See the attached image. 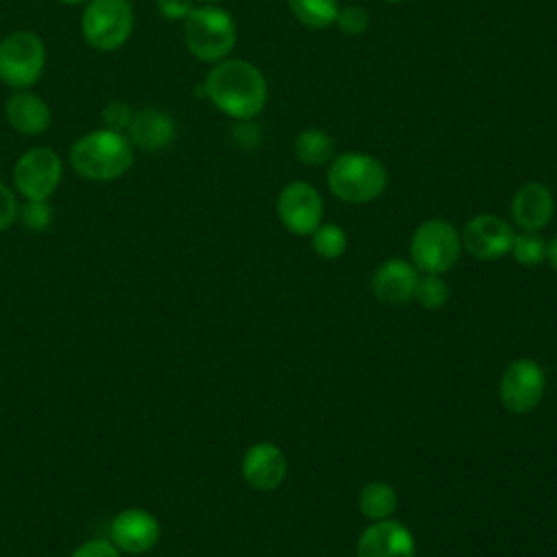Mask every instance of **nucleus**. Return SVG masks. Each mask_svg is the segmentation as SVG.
I'll return each mask as SVG.
<instances>
[{"mask_svg":"<svg viewBox=\"0 0 557 557\" xmlns=\"http://www.w3.org/2000/svg\"><path fill=\"white\" fill-rule=\"evenodd\" d=\"M335 24L339 26V30L344 35L359 37L370 28V13L359 4H350V7L339 9V13L335 17Z\"/></svg>","mask_w":557,"mask_h":557,"instance_id":"393cba45","label":"nucleus"},{"mask_svg":"<svg viewBox=\"0 0 557 557\" xmlns=\"http://www.w3.org/2000/svg\"><path fill=\"white\" fill-rule=\"evenodd\" d=\"M359 509L372 522L389 518L396 509V490L383 481L368 483L359 494Z\"/></svg>","mask_w":557,"mask_h":557,"instance_id":"aec40b11","label":"nucleus"},{"mask_svg":"<svg viewBox=\"0 0 557 557\" xmlns=\"http://www.w3.org/2000/svg\"><path fill=\"white\" fill-rule=\"evenodd\" d=\"M20 215V205L15 194L0 181V231L9 228Z\"/></svg>","mask_w":557,"mask_h":557,"instance_id":"cd10ccee","label":"nucleus"},{"mask_svg":"<svg viewBox=\"0 0 557 557\" xmlns=\"http://www.w3.org/2000/svg\"><path fill=\"white\" fill-rule=\"evenodd\" d=\"M546 376L533 359H516L500 379V400L511 413H529L544 396Z\"/></svg>","mask_w":557,"mask_h":557,"instance_id":"9d476101","label":"nucleus"},{"mask_svg":"<svg viewBox=\"0 0 557 557\" xmlns=\"http://www.w3.org/2000/svg\"><path fill=\"white\" fill-rule=\"evenodd\" d=\"M63 4H81V2H87V0H59Z\"/></svg>","mask_w":557,"mask_h":557,"instance_id":"2f4dec72","label":"nucleus"},{"mask_svg":"<svg viewBox=\"0 0 557 557\" xmlns=\"http://www.w3.org/2000/svg\"><path fill=\"white\" fill-rule=\"evenodd\" d=\"M281 224L294 235H311L322 224V196L305 181L287 183L276 200Z\"/></svg>","mask_w":557,"mask_h":557,"instance_id":"1a4fd4ad","label":"nucleus"},{"mask_svg":"<svg viewBox=\"0 0 557 557\" xmlns=\"http://www.w3.org/2000/svg\"><path fill=\"white\" fill-rule=\"evenodd\" d=\"M211 104L233 120H252L268 102V83L257 65L244 59L213 63L202 83Z\"/></svg>","mask_w":557,"mask_h":557,"instance_id":"f257e3e1","label":"nucleus"},{"mask_svg":"<svg viewBox=\"0 0 557 557\" xmlns=\"http://www.w3.org/2000/svg\"><path fill=\"white\" fill-rule=\"evenodd\" d=\"M183 39L191 57L202 63H218L235 48L237 28L226 9L200 4L183 20Z\"/></svg>","mask_w":557,"mask_h":557,"instance_id":"20e7f679","label":"nucleus"},{"mask_svg":"<svg viewBox=\"0 0 557 557\" xmlns=\"http://www.w3.org/2000/svg\"><path fill=\"white\" fill-rule=\"evenodd\" d=\"M326 183L333 196L348 205H363L379 198L387 185V170L385 165L368 154L348 150L333 157Z\"/></svg>","mask_w":557,"mask_h":557,"instance_id":"7ed1b4c3","label":"nucleus"},{"mask_svg":"<svg viewBox=\"0 0 557 557\" xmlns=\"http://www.w3.org/2000/svg\"><path fill=\"white\" fill-rule=\"evenodd\" d=\"M126 137L133 148H139L144 152H157L168 148L176 137V122L170 113L144 107L133 111L131 124L126 128Z\"/></svg>","mask_w":557,"mask_h":557,"instance_id":"4468645a","label":"nucleus"},{"mask_svg":"<svg viewBox=\"0 0 557 557\" xmlns=\"http://www.w3.org/2000/svg\"><path fill=\"white\" fill-rule=\"evenodd\" d=\"M46 67V46L33 30H13L0 41V81L17 89L33 87Z\"/></svg>","mask_w":557,"mask_h":557,"instance_id":"423d86ee","label":"nucleus"},{"mask_svg":"<svg viewBox=\"0 0 557 557\" xmlns=\"http://www.w3.org/2000/svg\"><path fill=\"white\" fill-rule=\"evenodd\" d=\"M413 298L424 309H440L448 300V285L440 274H424V278H418Z\"/></svg>","mask_w":557,"mask_h":557,"instance_id":"b1692460","label":"nucleus"},{"mask_svg":"<svg viewBox=\"0 0 557 557\" xmlns=\"http://www.w3.org/2000/svg\"><path fill=\"white\" fill-rule=\"evenodd\" d=\"M383 2H387V4H400V2H405V0H383Z\"/></svg>","mask_w":557,"mask_h":557,"instance_id":"473e14b6","label":"nucleus"},{"mask_svg":"<svg viewBox=\"0 0 557 557\" xmlns=\"http://www.w3.org/2000/svg\"><path fill=\"white\" fill-rule=\"evenodd\" d=\"M513 237L516 233L509 222L494 213H479L466 222L461 233V246L474 259L494 261L511 250Z\"/></svg>","mask_w":557,"mask_h":557,"instance_id":"9b49d317","label":"nucleus"},{"mask_svg":"<svg viewBox=\"0 0 557 557\" xmlns=\"http://www.w3.org/2000/svg\"><path fill=\"white\" fill-rule=\"evenodd\" d=\"M555 200L544 183L529 181L511 198L513 222L529 233H537L553 220Z\"/></svg>","mask_w":557,"mask_h":557,"instance_id":"dca6fc26","label":"nucleus"},{"mask_svg":"<svg viewBox=\"0 0 557 557\" xmlns=\"http://www.w3.org/2000/svg\"><path fill=\"white\" fill-rule=\"evenodd\" d=\"M416 285H418V270L413 268V263L405 259L385 261L372 278L374 296L389 305H403L409 298H413Z\"/></svg>","mask_w":557,"mask_h":557,"instance_id":"a211bd4d","label":"nucleus"},{"mask_svg":"<svg viewBox=\"0 0 557 557\" xmlns=\"http://www.w3.org/2000/svg\"><path fill=\"white\" fill-rule=\"evenodd\" d=\"M546 259L557 270V235L546 244Z\"/></svg>","mask_w":557,"mask_h":557,"instance_id":"7c9ffc66","label":"nucleus"},{"mask_svg":"<svg viewBox=\"0 0 557 557\" xmlns=\"http://www.w3.org/2000/svg\"><path fill=\"white\" fill-rule=\"evenodd\" d=\"M133 150L124 133L102 126L72 144L70 163L74 172L87 181H115L131 170Z\"/></svg>","mask_w":557,"mask_h":557,"instance_id":"f03ea898","label":"nucleus"},{"mask_svg":"<svg viewBox=\"0 0 557 557\" xmlns=\"http://www.w3.org/2000/svg\"><path fill=\"white\" fill-rule=\"evenodd\" d=\"M333 152H335L333 137L320 128L300 131L294 139V154L300 163L322 165L329 159H333Z\"/></svg>","mask_w":557,"mask_h":557,"instance_id":"6ab92c4d","label":"nucleus"},{"mask_svg":"<svg viewBox=\"0 0 557 557\" xmlns=\"http://www.w3.org/2000/svg\"><path fill=\"white\" fill-rule=\"evenodd\" d=\"M111 542L117 550L122 553H146L150 550L161 535V527L159 520L146 511V509H124L120 513H115V518L111 520Z\"/></svg>","mask_w":557,"mask_h":557,"instance_id":"f8f14e48","label":"nucleus"},{"mask_svg":"<svg viewBox=\"0 0 557 557\" xmlns=\"http://www.w3.org/2000/svg\"><path fill=\"white\" fill-rule=\"evenodd\" d=\"M357 557H416V540L398 520H376L357 540Z\"/></svg>","mask_w":557,"mask_h":557,"instance_id":"ddd939ff","label":"nucleus"},{"mask_svg":"<svg viewBox=\"0 0 557 557\" xmlns=\"http://www.w3.org/2000/svg\"><path fill=\"white\" fill-rule=\"evenodd\" d=\"M292 15L307 28H326L339 13L337 0H287Z\"/></svg>","mask_w":557,"mask_h":557,"instance_id":"412c9836","label":"nucleus"},{"mask_svg":"<svg viewBox=\"0 0 557 557\" xmlns=\"http://www.w3.org/2000/svg\"><path fill=\"white\" fill-rule=\"evenodd\" d=\"M63 176L61 157L46 146L28 148L13 168L15 189L26 200H48Z\"/></svg>","mask_w":557,"mask_h":557,"instance_id":"6e6552de","label":"nucleus"},{"mask_svg":"<svg viewBox=\"0 0 557 557\" xmlns=\"http://www.w3.org/2000/svg\"><path fill=\"white\" fill-rule=\"evenodd\" d=\"M131 117H133V109L122 100H111L102 109L104 128H111V131H117V133H124L128 128Z\"/></svg>","mask_w":557,"mask_h":557,"instance_id":"bb28decb","label":"nucleus"},{"mask_svg":"<svg viewBox=\"0 0 557 557\" xmlns=\"http://www.w3.org/2000/svg\"><path fill=\"white\" fill-rule=\"evenodd\" d=\"M202 2H205V4H218L220 0H202Z\"/></svg>","mask_w":557,"mask_h":557,"instance_id":"72a5a7b5","label":"nucleus"},{"mask_svg":"<svg viewBox=\"0 0 557 557\" xmlns=\"http://www.w3.org/2000/svg\"><path fill=\"white\" fill-rule=\"evenodd\" d=\"M509 252L522 265H537L542 259H546V242L540 235L524 231L513 237Z\"/></svg>","mask_w":557,"mask_h":557,"instance_id":"5701e85b","label":"nucleus"},{"mask_svg":"<svg viewBox=\"0 0 557 557\" xmlns=\"http://www.w3.org/2000/svg\"><path fill=\"white\" fill-rule=\"evenodd\" d=\"M461 250V235L446 220H426L422 222L409 244V255L416 270L424 274H444L448 272Z\"/></svg>","mask_w":557,"mask_h":557,"instance_id":"0eeeda50","label":"nucleus"},{"mask_svg":"<svg viewBox=\"0 0 557 557\" xmlns=\"http://www.w3.org/2000/svg\"><path fill=\"white\" fill-rule=\"evenodd\" d=\"M348 244V237L342 226L337 224H320L311 233V246L318 257L322 259H337L344 255Z\"/></svg>","mask_w":557,"mask_h":557,"instance_id":"4be33fe9","label":"nucleus"},{"mask_svg":"<svg viewBox=\"0 0 557 557\" xmlns=\"http://www.w3.org/2000/svg\"><path fill=\"white\" fill-rule=\"evenodd\" d=\"M194 0H157V9L165 20H185L194 11Z\"/></svg>","mask_w":557,"mask_h":557,"instance_id":"c756f323","label":"nucleus"},{"mask_svg":"<svg viewBox=\"0 0 557 557\" xmlns=\"http://www.w3.org/2000/svg\"><path fill=\"white\" fill-rule=\"evenodd\" d=\"M242 474L250 487L270 492L283 483L287 474V459L278 446L259 442L246 450L242 459Z\"/></svg>","mask_w":557,"mask_h":557,"instance_id":"2eb2a0df","label":"nucleus"},{"mask_svg":"<svg viewBox=\"0 0 557 557\" xmlns=\"http://www.w3.org/2000/svg\"><path fill=\"white\" fill-rule=\"evenodd\" d=\"M135 13L128 0H87L81 17L83 39L100 52L117 50L131 37Z\"/></svg>","mask_w":557,"mask_h":557,"instance_id":"39448f33","label":"nucleus"},{"mask_svg":"<svg viewBox=\"0 0 557 557\" xmlns=\"http://www.w3.org/2000/svg\"><path fill=\"white\" fill-rule=\"evenodd\" d=\"M4 115L11 128L22 135H39L48 131L52 120L48 102L28 89H17L9 96L4 104Z\"/></svg>","mask_w":557,"mask_h":557,"instance_id":"f3484780","label":"nucleus"},{"mask_svg":"<svg viewBox=\"0 0 557 557\" xmlns=\"http://www.w3.org/2000/svg\"><path fill=\"white\" fill-rule=\"evenodd\" d=\"M20 218L28 231H46L52 220V209L48 200H26L20 207Z\"/></svg>","mask_w":557,"mask_h":557,"instance_id":"a878e982","label":"nucleus"},{"mask_svg":"<svg viewBox=\"0 0 557 557\" xmlns=\"http://www.w3.org/2000/svg\"><path fill=\"white\" fill-rule=\"evenodd\" d=\"M72 557H122L120 550L107 542V540H87L85 544H81Z\"/></svg>","mask_w":557,"mask_h":557,"instance_id":"c85d7f7f","label":"nucleus"}]
</instances>
